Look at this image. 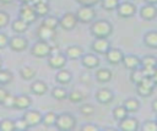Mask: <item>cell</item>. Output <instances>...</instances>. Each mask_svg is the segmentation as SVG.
I'll return each mask as SVG.
<instances>
[{
    "label": "cell",
    "instance_id": "6da1fadb",
    "mask_svg": "<svg viewBox=\"0 0 157 131\" xmlns=\"http://www.w3.org/2000/svg\"><path fill=\"white\" fill-rule=\"evenodd\" d=\"M113 33V26L107 20H97L91 24V34L94 38H108Z\"/></svg>",
    "mask_w": 157,
    "mask_h": 131
},
{
    "label": "cell",
    "instance_id": "7a4b0ae2",
    "mask_svg": "<svg viewBox=\"0 0 157 131\" xmlns=\"http://www.w3.org/2000/svg\"><path fill=\"white\" fill-rule=\"evenodd\" d=\"M54 126L60 131H70L76 126V118L66 111L58 114Z\"/></svg>",
    "mask_w": 157,
    "mask_h": 131
},
{
    "label": "cell",
    "instance_id": "3957f363",
    "mask_svg": "<svg viewBox=\"0 0 157 131\" xmlns=\"http://www.w3.org/2000/svg\"><path fill=\"white\" fill-rule=\"evenodd\" d=\"M52 48H53V45H50V43L44 42V40H38L31 48V54L39 59L48 58L52 54Z\"/></svg>",
    "mask_w": 157,
    "mask_h": 131
},
{
    "label": "cell",
    "instance_id": "277c9868",
    "mask_svg": "<svg viewBox=\"0 0 157 131\" xmlns=\"http://www.w3.org/2000/svg\"><path fill=\"white\" fill-rule=\"evenodd\" d=\"M155 86H156V83L153 82V80H152L151 77L145 76V77L141 80V82H139V83L136 84V92H137L139 95L146 98V97H150V95L153 93Z\"/></svg>",
    "mask_w": 157,
    "mask_h": 131
},
{
    "label": "cell",
    "instance_id": "5b68a950",
    "mask_svg": "<svg viewBox=\"0 0 157 131\" xmlns=\"http://www.w3.org/2000/svg\"><path fill=\"white\" fill-rule=\"evenodd\" d=\"M75 13H76V17H77L78 22H82V23H91L96 18V11H94L93 6H82V5H80V7L77 9V11Z\"/></svg>",
    "mask_w": 157,
    "mask_h": 131
},
{
    "label": "cell",
    "instance_id": "8992f818",
    "mask_svg": "<svg viewBox=\"0 0 157 131\" xmlns=\"http://www.w3.org/2000/svg\"><path fill=\"white\" fill-rule=\"evenodd\" d=\"M78 23V20L76 17V13L74 12H65L60 18H59V26L65 29V31H71L74 29Z\"/></svg>",
    "mask_w": 157,
    "mask_h": 131
},
{
    "label": "cell",
    "instance_id": "52a82bcc",
    "mask_svg": "<svg viewBox=\"0 0 157 131\" xmlns=\"http://www.w3.org/2000/svg\"><path fill=\"white\" fill-rule=\"evenodd\" d=\"M66 61H67V58L65 56V54H61L60 51L52 53L48 56V65H49V67H52L54 70L64 69L66 65Z\"/></svg>",
    "mask_w": 157,
    "mask_h": 131
},
{
    "label": "cell",
    "instance_id": "ba28073f",
    "mask_svg": "<svg viewBox=\"0 0 157 131\" xmlns=\"http://www.w3.org/2000/svg\"><path fill=\"white\" fill-rule=\"evenodd\" d=\"M117 13L119 17L123 18H129L132 17L136 12V5L130 2V1H124V2H119V5L117 6Z\"/></svg>",
    "mask_w": 157,
    "mask_h": 131
},
{
    "label": "cell",
    "instance_id": "9c48e42d",
    "mask_svg": "<svg viewBox=\"0 0 157 131\" xmlns=\"http://www.w3.org/2000/svg\"><path fill=\"white\" fill-rule=\"evenodd\" d=\"M18 16H20V18H22L23 21H26L29 24L33 23L38 17L31 4H22L20 7V11H18Z\"/></svg>",
    "mask_w": 157,
    "mask_h": 131
},
{
    "label": "cell",
    "instance_id": "30bf717a",
    "mask_svg": "<svg viewBox=\"0 0 157 131\" xmlns=\"http://www.w3.org/2000/svg\"><path fill=\"white\" fill-rule=\"evenodd\" d=\"M7 47L12 50V51H23L27 47H28V40L20 34H16L11 38H9V43Z\"/></svg>",
    "mask_w": 157,
    "mask_h": 131
},
{
    "label": "cell",
    "instance_id": "8fae6325",
    "mask_svg": "<svg viewBox=\"0 0 157 131\" xmlns=\"http://www.w3.org/2000/svg\"><path fill=\"white\" fill-rule=\"evenodd\" d=\"M25 121L27 122L28 127H36L38 126L39 124H42V118H43V114L38 110H27L25 111L23 116Z\"/></svg>",
    "mask_w": 157,
    "mask_h": 131
},
{
    "label": "cell",
    "instance_id": "7c38bea8",
    "mask_svg": "<svg viewBox=\"0 0 157 131\" xmlns=\"http://www.w3.org/2000/svg\"><path fill=\"white\" fill-rule=\"evenodd\" d=\"M55 29H52V28H48L45 26H39L37 28V37L39 40H44V42H48V43H52L54 39H55Z\"/></svg>",
    "mask_w": 157,
    "mask_h": 131
},
{
    "label": "cell",
    "instance_id": "4fadbf2b",
    "mask_svg": "<svg viewBox=\"0 0 157 131\" xmlns=\"http://www.w3.org/2000/svg\"><path fill=\"white\" fill-rule=\"evenodd\" d=\"M104 55H105L107 61L110 65H118V64L121 62L123 56H124V53L120 49H118V48H109L108 51Z\"/></svg>",
    "mask_w": 157,
    "mask_h": 131
},
{
    "label": "cell",
    "instance_id": "5bb4252c",
    "mask_svg": "<svg viewBox=\"0 0 157 131\" xmlns=\"http://www.w3.org/2000/svg\"><path fill=\"white\" fill-rule=\"evenodd\" d=\"M81 64L82 66H85L86 69H97L101 64L99 61V58L96 55V54H92V53H88V54H83L81 56Z\"/></svg>",
    "mask_w": 157,
    "mask_h": 131
},
{
    "label": "cell",
    "instance_id": "9a60e30c",
    "mask_svg": "<svg viewBox=\"0 0 157 131\" xmlns=\"http://www.w3.org/2000/svg\"><path fill=\"white\" fill-rule=\"evenodd\" d=\"M109 48L110 44L107 38H96L91 44V49L97 54H105Z\"/></svg>",
    "mask_w": 157,
    "mask_h": 131
},
{
    "label": "cell",
    "instance_id": "2e32d148",
    "mask_svg": "<svg viewBox=\"0 0 157 131\" xmlns=\"http://www.w3.org/2000/svg\"><path fill=\"white\" fill-rule=\"evenodd\" d=\"M140 124L137 119L132 116H125L123 120L119 121V129L123 131H136L139 129Z\"/></svg>",
    "mask_w": 157,
    "mask_h": 131
},
{
    "label": "cell",
    "instance_id": "e0dca14e",
    "mask_svg": "<svg viewBox=\"0 0 157 131\" xmlns=\"http://www.w3.org/2000/svg\"><path fill=\"white\" fill-rule=\"evenodd\" d=\"M114 99V93L109 88H99L96 93V100L101 104H109Z\"/></svg>",
    "mask_w": 157,
    "mask_h": 131
},
{
    "label": "cell",
    "instance_id": "ac0fdd59",
    "mask_svg": "<svg viewBox=\"0 0 157 131\" xmlns=\"http://www.w3.org/2000/svg\"><path fill=\"white\" fill-rule=\"evenodd\" d=\"M140 16L142 20L151 21L157 17V6L152 4H146L140 9Z\"/></svg>",
    "mask_w": 157,
    "mask_h": 131
},
{
    "label": "cell",
    "instance_id": "d6986e66",
    "mask_svg": "<svg viewBox=\"0 0 157 131\" xmlns=\"http://www.w3.org/2000/svg\"><path fill=\"white\" fill-rule=\"evenodd\" d=\"M121 64L128 70H135V69H137V67L141 66V59L139 56H136V55L129 54V55H124L123 56Z\"/></svg>",
    "mask_w": 157,
    "mask_h": 131
},
{
    "label": "cell",
    "instance_id": "ffe728a7",
    "mask_svg": "<svg viewBox=\"0 0 157 131\" xmlns=\"http://www.w3.org/2000/svg\"><path fill=\"white\" fill-rule=\"evenodd\" d=\"M85 54L83 51V48L77 45V44H72V45H69L66 49H65V56L67 59H72V60H76V59H81V56Z\"/></svg>",
    "mask_w": 157,
    "mask_h": 131
},
{
    "label": "cell",
    "instance_id": "44dd1931",
    "mask_svg": "<svg viewBox=\"0 0 157 131\" xmlns=\"http://www.w3.org/2000/svg\"><path fill=\"white\" fill-rule=\"evenodd\" d=\"M32 104V99L29 98V95L27 94H18L15 95V105L13 108L20 109V110H26L31 107Z\"/></svg>",
    "mask_w": 157,
    "mask_h": 131
},
{
    "label": "cell",
    "instance_id": "7402d4cb",
    "mask_svg": "<svg viewBox=\"0 0 157 131\" xmlns=\"http://www.w3.org/2000/svg\"><path fill=\"white\" fill-rule=\"evenodd\" d=\"M37 16L38 17H45L47 15H49V11H50V6L48 4V0H43V1H39L34 5H32Z\"/></svg>",
    "mask_w": 157,
    "mask_h": 131
},
{
    "label": "cell",
    "instance_id": "603a6c76",
    "mask_svg": "<svg viewBox=\"0 0 157 131\" xmlns=\"http://www.w3.org/2000/svg\"><path fill=\"white\" fill-rule=\"evenodd\" d=\"M94 77H96V80H97L98 82H101V83H105V82H109V81L112 80L113 73H112V71H110L109 69H104V67H102V69H98V70L96 71Z\"/></svg>",
    "mask_w": 157,
    "mask_h": 131
},
{
    "label": "cell",
    "instance_id": "cb8c5ba5",
    "mask_svg": "<svg viewBox=\"0 0 157 131\" xmlns=\"http://www.w3.org/2000/svg\"><path fill=\"white\" fill-rule=\"evenodd\" d=\"M55 80L60 84H69L71 82V80H72V75H71V72L69 70L60 69L55 75Z\"/></svg>",
    "mask_w": 157,
    "mask_h": 131
},
{
    "label": "cell",
    "instance_id": "d4e9b609",
    "mask_svg": "<svg viewBox=\"0 0 157 131\" xmlns=\"http://www.w3.org/2000/svg\"><path fill=\"white\" fill-rule=\"evenodd\" d=\"M144 43L151 49H157V31H148L144 36Z\"/></svg>",
    "mask_w": 157,
    "mask_h": 131
},
{
    "label": "cell",
    "instance_id": "484cf974",
    "mask_svg": "<svg viewBox=\"0 0 157 131\" xmlns=\"http://www.w3.org/2000/svg\"><path fill=\"white\" fill-rule=\"evenodd\" d=\"M47 91H48L47 83L43 82V81H40V80L34 81V82H32V84H31V92H32L33 94H36V95H43V94L47 93Z\"/></svg>",
    "mask_w": 157,
    "mask_h": 131
},
{
    "label": "cell",
    "instance_id": "4316f807",
    "mask_svg": "<svg viewBox=\"0 0 157 131\" xmlns=\"http://www.w3.org/2000/svg\"><path fill=\"white\" fill-rule=\"evenodd\" d=\"M28 27H29V23H27L26 21H23L22 18H17V20H15L13 22H12V24H11V28L16 32V33H23V32H26L27 29H28Z\"/></svg>",
    "mask_w": 157,
    "mask_h": 131
},
{
    "label": "cell",
    "instance_id": "83f0119b",
    "mask_svg": "<svg viewBox=\"0 0 157 131\" xmlns=\"http://www.w3.org/2000/svg\"><path fill=\"white\" fill-rule=\"evenodd\" d=\"M123 105L125 107V109L128 110V113H135V111H137L140 109V102L136 98H128L124 102Z\"/></svg>",
    "mask_w": 157,
    "mask_h": 131
},
{
    "label": "cell",
    "instance_id": "f1b7e54d",
    "mask_svg": "<svg viewBox=\"0 0 157 131\" xmlns=\"http://www.w3.org/2000/svg\"><path fill=\"white\" fill-rule=\"evenodd\" d=\"M42 26H45L52 29H56V27L59 26V18L55 16H52V15H47L45 17H43Z\"/></svg>",
    "mask_w": 157,
    "mask_h": 131
},
{
    "label": "cell",
    "instance_id": "f546056e",
    "mask_svg": "<svg viewBox=\"0 0 157 131\" xmlns=\"http://www.w3.org/2000/svg\"><path fill=\"white\" fill-rule=\"evenodd\" d=\"M20 76L26 81H31L36 76V70L31 66H23L20 69Z\"/></svg>",
    "mask_w": 157,
    "mask_h": 131
},
{
    "label": "cell",
    "instance_id": "4dcf8cb0",
    "mask_svg": "<svg viewBox=\"0 0 157 131\" xmlns=\"http://www.w3.org/2000/svg\"><path fill=\"white\" fill-rule=\"evenodd\" d=\"M12 80H13V75L10 70L0 69V86H6L11 83Z\"/></svg>",
    "mask_w": 157,
    "mask_h": 131
},
{
    "label": "cell",
    "instance_id": "1f68e13d",
    "mask_svg": "<svg viewBox=\"0 0 157 131\" xmlns=\"http://www.w3.org/2000/svg\"><path fill=\"white\" fill-rule=\"evenodd\" d=\"M52 97L54 99H58V100H64L67 98V91L64 88V87H54L52 89Z\"/></svg>",
    "mask_w": 157,
    "mask_h": 131
},
{
    "label": "cell",
    "instance_id": "d6a6232c",
    "mask_svg": "<svg viewBox=\"0 0 157 131\" xmlns=\"http://www.w3.org/2000/svg\"><path fill=\"white\" fill-rule=\"evenodd\" d=\"M56 116L58 114L54 113V111H48L43 115L42 118V124H44V126L49 127V126H53L55 124V120H56Z\"/></svg>",
    "mask_w": 157,
    "mask_h": 131
},
{
    "label": "cell",
    "instance_id": "836d02e7",
    "mask_svg": "<svg viewBox=\"0 0 157 131\" xmlns=\"http://www.w3.org/2000/svg\"><path fill=\"white\" fill-rule=\"evenodd\" d=\"M128 110L125 109V107L124 105H118V107H115L114 109H113V118L115 119V120H118V121H120V120H123L125 116H128Z\"/></svg>",
    "mask_w": 157,
    "mask_h": 131
},
{
    "label": "cell",
    "instance_id": "e575fe53",
    "mask_svg": "<svg viewBox=\"0 0 157 131\" xmlns=\"http://www.w3.org/2000/svg\"><path fill=\"white\" fill-rule=\"evenodd\" d=\"M142 67H157V58L155 55H146L141 59Z\"/></svg>",
    "mask_w": 157,
    "mask_h": 131
},
{
    "label": "cell",
    "instance_id": "d590c367",
    "mask_svg": "<svg viewBox=\"0 0 157 131\" xmlns=\"http://www.w3.org/2000/svg\"><path fill=\"white\" fill-rule=\"evenodd\" d=\"M0 130L1 131H13L15 130V120H11V119L0 120Z\"/></svg>",
    "mask_w": 157,
    "mask_h": 131
},
{
    "label": "cell",
    "instance_id": "8d00e7d4",
    "mask_svg": "<svg viewBox=\"0 0 157 131\" xmlns=\"http://www.w3.org/2000/svg\"><path fill=\"white\" fill-rule=\"evenodd\" d=\"M119 0H101V6L102 9L107 10V11H112V10H115L117 6L119 5Z\"/></svg>",
    "mask_w": 157,
    "mask_h": 131
},
{
    "label": "cell",
    "instance_id": "74e56055",
    "mask_svg": "<svg viewBox=\"0 0 157 131\" xmlns=\"http://www.w3.org/2000/svg\"><path fill=\"white\" fill-rule=\"evenodd\" d=\"M83 94L80 92V91H72V92H70L69 94H67V99L71 102V103H74V104H77V103H81L82 100H83Z\"/></svg>",
    "mask_w": 157,
    "mask_h": 131
},
{
    "label": "cell",
    "instance_id": "f35d334b",
    "mask_svg": "<svg viewBox=\"0 0 157 131\" xmlns=\"http://www.w3.org/2000/svg\"><path fill=\"white\" fill-rule=\"evenodd\" d=\"M145 77V75L142 73L141 69H135V70H131V75H130V80L131 82H134L135 84H137L139 82H141V80Z\"/></svg>",
    "mask_w": 157,
    "mask_h": 131
},
{
    "label": "cell",
    "instance_id": "ab89813d",
    "mask_svg": "<svg viewBox=\"0 0 157 131\" xmlns=\"http://www.w3.org/2000/svg\"><path fill=\"white\" fill-rule=\"evenodd\" d=\"M80 113L85 116H90L94 113V107L90 103H83L81 107H80Z\"/></svg>",
    "mask_w": 157,
    "mask_h": 131
},
{
    "label": "cell",
    "instance_id": "60d3db41",
    "mask_svg": "<svg viewBox=\"0 0 157 131\" xmlns=\"http://www.w3.org/2000/svg\"><path fill=\"white\" fill-rule=\"evenodd\" d=\"M144 131H157V121L156 120H146L142 124Z\"/></svg>",
    "mask_w": 157,
    "mask_h": 131
},
{
    "label": "cell",
    "instance_id": "b9f144b4",
    "mask_svg": "<svg viewBox=\"0 0 157 131\" xmlns=\"http://www.w3.org/2000/svg\"><path fill=\"white\" fill-rule=\"evenodd\" d=\"M1 105H4L5 108H13V105H15V95L9 92Z\"/></svg>",
    "mask_w": 157,
    "mask_h": 131
},
{
    "label": "cell",
    "instance_id": "7bdbcfd3",
    "mask_svg": "<svg viewBox=\"0 0 157 131\" xmlns=\"http://www.w3.org/2000/svg\"><path fill=\"white\" fill-rule=\"evenodd\" d=\"M27 129H29V127H28V125H27V122L25 121L23 118H20V119L15 120V130L25 131V130H27Z\"/></svg>",
    "mask_w": 157,
    "mask_h": 131
},
{
    "label": "cell",
    "instance_id": "ee69618b",
    "mask_svg": "<svg viewBox=\"0 0 157 131\" xmlns=\"http://www.w3.org/2000/svg\"><path fill=\"white\" fill-rule=\"evenodd\" d=\"M10 22V15L2 10H0V28L6 27Z\"/></svg>",
    "mask_w": 157,
    "mask_h": 131
},
{
    "label": "cell",
    "instance_id": "f6af8a7d",
    "mask_svg": "<svg viewBox=\"0 0 157 131\" xmlns=\"http://www.w3.org/2000/svg\"><path fill=\"white\" fill-rule=\"evenodd\" d=\"M81 131H99V126L92 122H87L81 126Z\"/></svg>",
    "mask_w": 157,
    "mask_h": 131
},
{
    "label": "cell",
    "instance_id": "bcb514c9",
    "mask_svg": "<svg viewBox=\"0 0 157 131\" xmlns=\"http://www.w3.org/2000/svg\"><path fill=\"white\" fill-rule=\"evenodd\" d=\"M75 1L82 6H93V7L101 2V0H75Z\"/></svg>",
    "mask_w": 157,
    "mask_h": 131
},
{
    "label": "cell",
    "instance_id": "7dc6e473",
    "mask_svg": "<svg viewBox=\"0 0 157 131\" xmlns=\"http://www.w3.org/2000/svg\"><path fill=\"white\" fill-rule=\"evenodd\" d=\"M7 43H9V37L7 34L0 32V49H4L7 47Z\"/></svg>",
    "mask_w": 157,
    "mask_h": 131
},
{
    "label": "cell",
    "instance_id": "c3c4849f",
    "mask_svg": "<svg viewBox=\"0 0 157 131\" xmlns=\"http://www.w3.org/2000/svg\"><path fill=\"white\" fill-rule=\"evenodd\" d=\"M7 91L2 87V86H0V104H2V102H4V99H5V97L7 95Z\"/></svg>",
    "mask_w": 157,
    "mask_h": 131
},
{
    "label": "cell",
    "instance_id": "681fc988",
    "mask_svg": "<svg viewBox=\"0 0 157 131\" xmlns=\"http://www.w3.org/2000/svg\"><path fill=\"white\" fill-rule=\"evenodd\" d=\"M151 78L153 80V82L157 84V67H156V70H155V72H153V75L151 76Z\"/></svg>",
    "mask_w": 157,
    "mask_h": 131
},
{
    "label": "cell",
    "instance_id": "f907efd6",
    "mask_svg": "<svg viewBox=\"0 0 157 131\" xmlns=\"http://www.w3.org/2000/svg\"><path fill=\"white\" fill-rule=\"evenodd\" d=\"M152 110H153L155 113H157V99H155V100L152 102Z\"/></svg>",
    "mask_w": 157,
    "mask_h": 131
},
{
    "label": "cell",
    "instance_id": "816d5d0a",
    "mask_svg": "<svg viewBox=\"0 0 157 131\" xmlns=\"http://www.w3.org/2000/svg\"><path fill=\"white\" fill-rule=\"evenodd\" d=\"M145 2H147V4H152V5H157V0H145Z\"/></svg>",
    "mask_w": 157,
    "mask_h": 131
},
{
    "label": "cell",
    "instance_id": "f5cc1de1",
    "mask_svg": "<svg viewBox=\"0 0 157 131\" xmlns=\"http://www.w3.org/2000/svg\"><path fill=\"white\" fill-rule=\"evenodd\" d=\"M12 1H15V0H0V2L4 4V5H5V4H11Z\"/></svg>",
    "mask_w": 157,
    "mask_h": 131
},
{
    "label": "cell",
    "instance_id": "db71d44e",
    "mask_svg": "<svg viewBox=\"0 0 157 131\" xmlns=\"http://www.w3.org/2000/svg\"><path fill=\"white\" fill-rule=\"evenodd\" d=\"M18 1H21L22 4H31L32 5V1L33 0H18Z\"/></svg>",
    "mask_w": 157,
    "mask_h": 131
},
{
    "label": "cell",
    "instance_id": "11a10c76",
    "mask_svg": "<svg viewBox=\"0 0 157 131\" xmlns=\"http://www.w3.org/2000/svg\"><path fill=\"white\" fill-rule=\"evenodd\" d=\"M1 66H2V59L0 58V69H1Z\"/></svg>",
    "mask_w": 157,
    "mask_h": 131
},
{
    "label": "cell",
    "instance_id": "9f6ffc18",
    "mask_svg": "<svg viewBox=\"0 0 157 131\" xmlns=\"http://www.w3.org/2000/svg\"><path fill=\"white\" fill-rule=\"evenodd\" d=\"M156 121H157V119H156Z\"/></svg>",
    "mask_w": 157,
    "mask_h": 131
}]
</instances>
